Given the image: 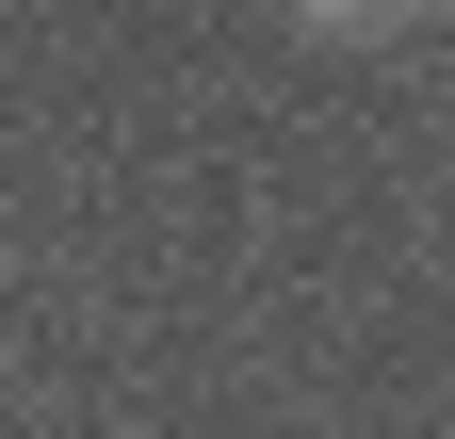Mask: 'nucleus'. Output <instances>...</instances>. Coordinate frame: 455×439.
<instances>
[{
  "label": "nucleus",
  "instance_id": "obj_1",
  "mask_svg": "<svg viewBox=\"0 0 455 439\" xmlns=\"http://www.w3.org/2000/svg\"><path fill=\"white\" fill-rule=\"evenodd\" d=\"M293 33H325V49H358V33H423L439 0H276Z\"/></svg>",
  "mask_w": 455,
  "mask_h": 439
}]
</instances>
